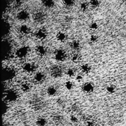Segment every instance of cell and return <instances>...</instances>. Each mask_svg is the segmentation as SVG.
<instances>
[{"label":"cell","mask_w":126,"mask_h":126,"mask_svg":"<svg viewBox=\"0 0 126 126\" xmlns=\"http://www.w3.org/2000/svg\"><path fill=\"white\" fill-rule=\"evenodd\" d=\"M16 76V71L11 67H5L2 71V79L5 81L12 80Z\"/></svg>","instance_id":"obj_1"},{"label":"cell","mask_w":126,"mask_h":126,"mask_svg":"<svg viewBox=\"0 0 126 126\" xmlns=\"http://www.w3.org/2000/svg\"><path fill=\"white\" fill-rule=\"evenodd\" d=\"M5 97L7 101L9 102H14L18 99V94L15 90L11 89L6 91Z\"/></svg>","instance_id":"obj_2"},{"label":"cell","mask_w":126,"mask_h":126,"mask_svg":"<svg viewBox=\"0 0 126 126\" xmlns=\"http://www.w3.org/2000/svg\"><path fill=\"white\" fill-rule=\"evenodd\" d=\"M51 75L55 78L61 77L63 74V70L62 67L58 65L53 66L50 69Z\"/></svg>","instance_id":"obj_3"},{"label":"cell","mask_w":126,"mask_h":126,"mask_svg":"<svg viewBox=\"0 0 126 126\" xmlns=\"http://www.w3.org/2000/svg\"><path fill=\"white\" fill-rule=\"evenodd\" d=\"M29 53V48L28 47L23 46L17 49L15 52L16 56L19 59H23L27 57Z\"/></svg>","instance_id":"obj_4"},{"label":"cell","mask_w":126,"mask_h":126,"mask_svg":"<svg viewBox=\"0 0 126 126\" xmlns=\"http://www.w3.org/2000/svg\"><path fill=\"white\" fill-rule=\"evenodd\" d=\"M54 57L58 62H63L64 61L66 58V53L65 51L62 49H59L55 51L54 54Z\"/></svg>","instance_id":"obj_5"},{"label":"cell","mask_w":126,"mask_h":126,"mask_svg":"<svg viewBox=\"0 0 126 126\" xmlns=\"http://www.w3.org/2000/svg\"><path fill=\"white\" fill-rule=\"evenodd\" d=\"M82 90L86 94H91L93 92L94 88V85L92 82H86L82 86Z\"/></svg>","instance_id":"obj_6"},{"label":"cell","mask_w":126,"mask_h":126,"mask_svg":"<svg viewBox=\"0 0 126 126\" xmlns=\"http://www.w3.org/2000/svg\"><path fill=\"white\" fill-rule=\"evenodd\" d=\"M32 18L35 22L40 23L44 21L45 16L43 12L41 11H37L33 14Z\"/></svg>","instance_id":"obj_7"},{"label":"cell","mask_w":126,"mask_h":126,"mask_svg":"<svg viewBox=\"0 0 126 126\" xmlns=\"http://www.w3.org/2000/svg\"><path fill=\"white\" fill-rule=\"evenodd\" d=\"M48 33L47 31L44 29H39L35 32V36L40 40H43L47 38Z\"/></svg>","instance_id":"obj_8"},{"label":"cell","mask_w":126,"mask_h":126,"mask_svg":"<svg viewBox=\"0 0 126 126\" xmlns=\"http://www.w3.org/2000/svg\"><path fill=\"white\" fill-rule=\"evenodd\" d=\"M16 17L18 20L21 21H25L29 18L30 14L27 11L22 10L17 13Z\"/></svg>","instance_id":"obj_9"},{"label":"cell","mask_w":126,"mask_h":126,"mask_svg":"<svg viewBox=\"0 0 126 126\" xmlns=\"http://www.w3.org/2000/svg\"><path fill=\"white\" fill-rule=\"evenodd\" d=\"M35 52L36 54L40 56H44L47 53V49L43 45H38L35 48Z\"/></svg>","instance_id":"obj_10"},{"label":"cell","mask_w":126,"mask_h":126,"mask_svg":"<svg viewBox=\"0 0 126 126\" xmlns=\"http://www.w3.org/2000/svg\"><path fill=\"white\" fill-rule=\"evenodd\" d=\"M23 69L25 72L30 73L33 72L35 70V66L32 63H26L23 65Z\"/></svg>","instance_id":"obj_11"},{"label":"cell","mask_w":126,"mask_h":126,"mask_svg":"<svg viewBox=\"0 0 126 126\" xmlns=\"http://www.w3.org/2000/svg\"><path fill=\"white\" fill-rule=\"evenodd\" d=\"M30 27L25 24L21 25L19 28V32L23 35L28 34L30 32Z\"/></svg>","instance_id":"obj_12"},{"label":"cell","mask_w":126,"mask_h":126,"mask_svg":"<svg viewBox=\"0 0 126 126\" xmlns=\"http://www.w3.org/2000/svg\"><path fill=\"white\" fill-rule=\"evenodd\" d=\"M66 34L63 32H59L56 35V39L60 42H64L66 40Z\"/></svg>","instance_id":"obj_13"},{"label":"cell","mask_w":126,"mask_h":126,"mask_svg":"<svg viewBox=\"0 0 126 126\" xmlns=\"http://www.w3.org/2000/svg\"><path fill=\"white\" fill-rule=\"evenodd\" d=\"M45 79V75L42 72H37L34 76V80L38 83L42 82Z\"/></svg>","instance_id":"obj_14"},{"label":"cell","mask_w":126,"mask_h":126,"mask_svg":"<svg viewBox=\"0 0 126 126\" xmlns=\"http://www.w3.org/2000/svg\"><path fill=\"white\" fill-rule=\"evenodd\" d=\"M42 5L46 8H51L53 7L55 4V0H42Z\"/></svg>","instance_id":"obj_15"},{"label":"cell","mask_w":126,"mask_h":126,"mask_svg":"<svg viewBox=\"0 0 126 126\" xmlns=\"http://www.w3.org/2000/svg\"><path fill=\"white\" fill-rule=\"evenodd\" d=\"M80 69L82 72L85 74H88L90 73L91 71V66L88 63H83L80 66Z\"/></svg>","instance_id":"obj_16"},{"label":"cell","mask_w":126,"mask_h":126,"mask_svg":"<svg viewBox=\"0 0 126 126\" xmlns=\"http://www.w3.org/2000/svg\"><path fill=\"white\" fill-rule=\"evenodd\" d=\"M80 46H81L80 43L79 41H78L77 40H73L71 42V44H70V46H71V48L75 50L79 49L80 48Z\"/></svg>","instance_id":"obj_17"},{"label":"cell","mask_w":126,"mask_h":126,"mask_svg":"<svg viewBox=\"0 0 126 126\" xmlns=\"http://www.w3.org/2000/svg\"><path fill=\"white\" fill-rule=\"evenodd\" d=\"M57 92L56 88L53 86L49 87L47 89V93L50 96L55 95Z\"/></svg>","instance_id":"obj_18"},{"label":"cell","mask_w":126,"mask_h":126,"mask_svg":"<svg viewBox=\"0 0 126 126\" xmlns=\"http://www.w3.org/2000/svg\"><path fill=\"white\" fill-rule=\"evenodd\" d=\"M100 3V0H90L89 4V6L93 8H96L98 7Z\"/></svg>","instance_id":"obj_19"},{"label":"cell","mask_w":126,"mask_h":126,"mask_svg":"<svg viewBox=\"0 0 126 126\" xmlns=\"http://www.w3.org/2000/svg\"><path fill=\"white\" fill-rule=\"evenodd\" d=\"M36 124L38 126H45L47 124V121L44 118H39L37 119Z\"/></svg>","instance_id":"obj_20"},{"label":"cell","mask_w":126,"mask_h":126,"mask_svg":"<svg viewBox=\"0 0 126 126\" xmlns=\"http://www.w3.org/2000/svg\"><path fill=\"white\" fill-rule=\"evenodd\" d=\"M31 85L29 83L27 82H24L22 84L21 86V90L24 92H27L29 91L31 89Z\"/></svg>","instance_id":"obj_21"},{"label":"cell","mask_w":126,"mask_h":126,"mask_svg":"<svg viewBox=\"0 0 126 126\" xmlns=\"http://www.w3.org/2000/svg\"><path fill=\"white\" fill-rule=\"evenodd\" d=\"M62 1L63 5L67 7L72 6L75 3V0H62Z\"/></svg>","instance_id":"obj_22"},{"label":"cell","mask_w":126,"mask_h":126,"mask_svg":"<svg viewBox=\"0 0 126 126\" xmlns=\"http://www.w3.org/2000/svg\"><path fill=\"white\" fill-rule=\"evenodd\" d=\"M64 86L66 90H67L68 91H70L73 88L74 85L72 81L68 80V81H67L65 82V83L64 84Z\"/></svg>","instance_id":"obj_23"},{"label":"cell","mask_w":126,"mask_h":126,"mask_svg":"<svg viewBox=\"0 0 126 126\" xmlns=\"http://www.w3.org/2000/svg\"><path fill=\"white\" fill-rule=\"evenodd\" d=\"M8 110V104L5 102L2 101V114L3 115L5 114Z\"/></svg>","instance_id":"obj_24"},{"label":"cell","mask_w":126,"mask_h":126,"mask_svg":"<svg viewBox=\"0 0 126 126\" xmlns=\"http://www.w3.org/2000/svg\"><path fill=\"white\" fill-rule=\"evenodd\" d=\"M66 75L69 77H73L75 76V70L73 69V68H68L66 72Z\"/></svg>","instance_id":"obj_25"},{"label":"cell","mask_w":126,"mask_h":126,"mask_svg":"<svg viewBox=\"0 0 126 126\" xmlns=\"http://www.w3.org/2000/svg\"><path fill=\"white\" fill-rule=\"evenodd\" d=\"M89 6V3H87L86 2H82V3H81V4L80 5V9L83 11H86L88 9Z\"/></svg>","instance_id":"obj_26"},{"label":"cell","mask_w":126,"mask_h":126,"mask_svg":"<svg viewBox=\"0 0 126 126\" xmlns=\"http://www.w3.org/2000/svg\"><path fill=\"white\" fill-rule=\"evenodd\" d=\"M89 27H90V28L91 30L95 31V30H97L98 29L99 26H98V24L96 22H92L90 24Z\"/></svg>","instance_id":"obj_27"},{"label":"cell","mask_w":126,"mask_h":126,"mask_svg":"<svg viewBox=\"0 0 126 126\" xmlns=\"http://www.w3.org/2000/svg\"><path fill=\"white\" fill-rule=\"evenodd\" d=\"M80 60V57L78 54H74L71 57V61L73 63H78Z\"/></svg>","instance_id":"obj_28"},{"label":"cell","mask_w":126,"mask_h":126,"mask_svg":"<svg viewBox=\"0 0 126 126\" xmlns=\"http://www.w3.org/2000/svg\"><path fill=\"white\" fill-rule=\"evenodd\" d=\"M89 39H90V41L92 43H95L98 40V36L95 34H92L90 36Z\"/></svg>","instance_id":"obj_29"},{"label":"cell","mask_w":126,"mask_h":126,"mask_svg":"<svg viewBox=\"0 0 126 126\" xmlns=\"http://www.w3.org/2000/svg\"><path fill=\"white\" fill-rule=\"evenodd\" d=\"M70 120L73 123H76L78 121V118L75 116H74V115H72L70 116Z\"/></svg>","instance_id":"obj_30"},{"label":"cell","mask_w":126,"mask_h":126,"mask_svg":"<svg viewBox=\"0 0 126 126\" xmlns=\"http://www.w3.org/2000/svg\"><path fill=\"white\" fill-rule=\"evenodd\" d=\"M75 77H76V80L78 82L81 81L83 79V76L81 74H77Z\"/></svg>","instance_id":"obj_31"},{"label":"cell","mask_w":126,"mask_h":126,"mask_svg":"<svg viewBox=\"0 0 126 126\" xmlns=\"http://www.w3.org/2000/svg\"><path fill=\"white\" fill-rule=\"evenodd\" d=\"M86 126H95V123L92 121H88L86 123Z\"/></svg>","instance_id":"obj_32"},{"label":"cell","mask_w":126,"mask_h":126,"mask_svg":"<svg viewBox=\"0 0 126 126\" xmlns=\"http://www.w3.org/2000/svg\"><path fill=\"white\" fill-rule=\"evenodd\" d=\"M21 2L20 0H13V3L15 5H18L20 4Z\"/></svg>","instance_id":"obj_33"},{"label":"cell","mask_w":126,"mask_h":126,"mask_svg":"<svg viewBox=\"0 0 126 126\" xmlns=\"http://www.w3.org/2000/svg\"><path fill=\"white\" fill-rule=\"evenodd\" d=\"M123 1H124V2H126V0H122Z\"/></svg>","instance_id":"obj_34"},{"label":"cell","mask_w":126,"mask_h":126,"mask_svg":"<svg viewBox=\"0 0 126 126\" xmlns=\"http://www.w3.org/2000/svg\"><path fill=\"white\" fill-rule=\"evenodd\" d=\"M71 126V125H68V126Z\"/></svg>","instance_id":"obj_35"},{"label":"cell","mask_w":126,"mask_h":126,"mask_svg":"<svg viewBox=\"0 0 126 126\" xmlns=\"http://www.w3.org/2000/svg\"><path fill=\"white\" fill-rule=\"evenodd\" d=\"M8 126V125H7V126Z\"/></svg>","instance_id":"obj_36"}]
</instances>
